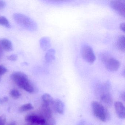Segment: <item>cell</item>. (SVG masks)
I'll use <instances>...</instances> for the list:
<instances>
[{
  "label": "cell",
  "instance_id": "cell-1",
  "mask_svg": "<svg viewBox=\"0 0 125 125\" xmlns=\"http://www.w3.org/2000/svg\"><path fill=\"white\" fill-rule=\"evenodd\" d=\"M11 80L20 88L29 93L35 92V89L27 74L20 72H16L11 74Z\"/></svg>",
  "mask_w": 125,
  "mask_h": 125
},
{
  "label": "cell",
  "instance_id": "cell-2",
  "mask_svg": "<svg viewBox=\"0 0 125 125\" xmlns=\"http://www.w3.org/2000/svg\"><path fill=\"white\" fill-rule=\"evenodd\" d=\"M16 22L21 27L29 31L33 32L37 30V23L29 17L19 13H15L13 15Z\"/></svg>",
  "mask_w": 125,
  "mask_h": 125
},
{
  "label": "cell",
  "instance_id": "cell-3",
  "mask_svg": "<svg viewBox=\"0 0 125 125\" xmlns=\"http://www.w3.org/2000/svg\"><path fill=\"white\" fill-rule=\"evenodd\" d=\"M91 106L94 115L98 119L105 122L109 118V112L102 104L97 102L93 101Z\"/></svg>",
  "mask_w": 125,
  "mask_h": 125
},
{
  "label": "cell",
  "instance_id": "cell-4",
  "mask_svg": "<svg viewBox=\"0 0 125 125\" xmlns=\"http://www.w3.org/2000/svg\"><path fill=\"white\" fill-rule=\"evenodd\" d=\"M110 84L109 82H106L101 86V100L106 104L110 105L112 103V98L110 94Z\"/></svg>",
  "mask_w": 125,
  "mask_h": 125
},
{
  "label": "cell",
  "instance_id": "cell-5",
  "mask_svg": "<svg viewBox=\"0 0 125 125\" xmlns=\"http://www.w3.org/2000/svg\"><path fill=\"white\" fill-rule=\"evenodd\" d=\"M81 55L83 59L89 63H93L95 60V56L93 49L88 45H84L82 47Z\"/></svg>",
  "mask_w": 125,
  "mask_h": 125
},
{
  "label": "cell",
  "instance_id": "cell-6",
  "mask_svg": "<svg viewBox=\"0 0 125 125\" xmlns=\"http://www.w3.org/2000/svg\"><path fill=\"white\" fill-rule=\"evenodd\" d=\"M111 8L120 16L125 17V0H112L110 2Z\"/></svg>",
  "mask_w": 125,
  "mask_h": 125
},
{
  "label": "cell",
  "instance_id": "cell-7",
  "mask_svg": "<svg viewBox=\"0 0 125 125\" xmlns=\"http://www.w3.org/2000/svg\"><path fill=\"white\" fill-rule=\"evenodd\" d=\"M25 120L27 122L36 125H44L46 120L42 115L36 114H30L25 117Z\"/></svg>",
  "mask_w": 125,
  "mask_h": 125
},
{
  "label": "cell",
  "instance_id": "cell-8",
  "mask_svg": "<svg viewBox=\"0 0 125 125\" xmlns=\"http://www.w3.org/2000/svg\"><path fill=\"white\" fill-rule=\"evenodd\" d=\"M105 65L108 71L114 72L118 70L120 66V63L117 60L112 57L105 63Z\"/></svg>",
  "mask_w": 125,
  "mask_h": 125
},
{
  "label": "cell",
  "instance_id": "cell-9",
  "mask_svg": "<svg viewBox=\"0 0 125 125\" xmlns=\"http://www.w3.org/2000/svg\"><path fill=\"white\" fill-rule=\"evenodd\" d=\"M115 112L118 117L124 119L125 117V108L122 102L117 101L114 104Z\"/></svg>",
  "mask_w": 125,
  "mask_h": 125
},
{
  "label": "cell",
  "instance_id": "cell-10",
  "mask_svg": "<svg viewBox=\"0 0 125 125\" xmlns=\"http://www.w3.org/2000/svg\"><path fill=\"white\" fill-rule=\"evenodd\" d=\"M0 48L2 50L10 52L13 49V44L10 41L6 38L0 39Z\"/></svg>",
  "mask_w": 125,
  "mask_h": 125
},
{
  "label": "cell",
  "instance_id": "cell-11",
  "mask_svg": "<svg viewBox=\"0 0 125 125\" xmlns=\"http://www.w3.org/2000/svg\"><path fill=\"white\" fill-rule=\"evenodd\" d=\"M52 106L54 110L58 113L60 114H63L65 110V104L60 99L54 100Z\"/></svg>",
  "mask_w": 125,
  "mask_h": 125
},
{
  "label": "cell",
  "instance_id": "cell-12",
  "mask_svg": "<svg viewBox=\"0 0 125 125\" xmlns=\"http://www.w3.org/2000/svg\"><path fill=\"white\" fill-rule=\"evenodd\" d=\"M40 46L43 50H47L51 46V41L48 37H44L41 39L40 41Z\"/></svg>",
  "mask_w": 125,
  "mask_h": 125
},
{
  "label": "cell",
  "instance_id": "cell-13",
  "mask_svg": "<svg viewBox=\"0 0 125 125\" xmlns=\"http://www.w3.org/2000/svg\"><path fill=\"white\" fill-rule=\"evenodd\" d=\"M116 46L118 49L121 52H125V36L120 35L118 38Z\"/></svg>",
  "mask_w": 125,
  "mask_h": 125
},
{
  "label": "cell",
  "instance_id": "cell-14",
  "mask_svg": "<svg viewBox=\"0 0 125 125\" xmlns=\"http://www.w3.org/2000/svg\"><path fill=\"white\" fill-rule=\"evenodd\" d=\"M55 50L54 49H50L48 50L45 55V59L47 62H52L55 59Z\"/></svg>",
  "mask_w": 125,
  "mask_h": 125
},
{
  "label": "cell",
  "instance_id": "cell-15",
  "mask_svg": "<svg viewBox=\"0 0 125 125\" xmlns=\"http://www.w3.org/2000/svg\"><path fill=\"white\" fill-rule=\"evenodd\" d=\"M42 99L43 101V104L50 106L52 105L54 101L51 95L47 93L44 94L42 96Z\"/></svg>",
  "mask_w": 125,
  "mask_h": 125
},
{
  "label": "cell",
  "instance_id": "cell-16",
  "mask_svg": "<svg viewBox=\"0 0 125 125\" xmlns=\"http://www.w3.org/2000/svg\"><path fill=\"white\" fill-rule=\"evenodd\" d=\"M99 57L101 61L105 63L112 58L110 54L107 52H104L101 53L99 55Z\"/></svg>",
  "mask_w": 125,
  "mask_h": 125
},
{
  "label": "cell",
  "instance_id": "cell-17",
  "mask_svg": "<svg viewBox=\"0 0 125 125\" xmlns=\"http://www.w3.org/2000/svg\"><path fill=\"white\" fill-rule=\"evenodd\" d=\"M0 25L4 26L8 28H10L11 27L8 19L3 16H0Z\"/></svg>",
  "mask_w": 125,
  "mask_h": 125
},
{
  "label": "cell",
  "instance_id": "cell-18",
  "mask_svg": "<svg viewBox=\"0 0 125 125\" xmlns=\"http://www.w3.org/2000/svg\"><path fill=\"white\" fill-rule=\"evenodd\" d=\"M33 108V106L32 105V104L30 103L23 104L19 108V111L21 112H26L28 110H31Z\"/></svg>",
  "mask_w": 125,
  "mask_h": 125
},
{
  "label": "cell",
  "instance_id": "cell-19",
  "mask_svg": "<svg viewBox=\"0 0 125 125\" xmlns=\"http://www.w3.org/2000/svg\"><path fill=\"white\" fill-rule=\"evenodd\" d=\"M10 94L11 96L16 98H18L20 97L21 94L19 91L16 89H13L10 92Z\"/></svg>",
  "mask_w": 125,
  "mask_h": 125
},
{
  "label": "cell",
  "instance_id": "cell-20",
  "mask_svg": "<svg viewBox=\"0 0 125 125\" xmlns=\"http://www.w3.org/2000/svg\"><path fill=\"white\" fill-rule=\"evenodd\" d=\"M45 119H46V121L44 125H56L55 120L52 117L50 118Z\"/></svg>",
  "mask_w": 125,
  "mask_h": 125
},
{
  "label": "cell",
  "instance_id": "cell-21",
  "mask_svg": "<svg viewBox=\"0 0 125 125\" xmlns=\"http://www.w3.org/2000/svg\"><path fill=\"white\" fill-rule=\"evenodd\" d=\"M8 70L7 68L2 65H0V80L3 75L8 72Z\"/></svg>",
  "mask_w": 125,
  "mask_h": 125
},
{
  "label": "cell",
  "instance_id": "cell-22",
  "mask_svg": "<svg viewBox=\"0 0 125 125\" xmlns=\"http://www.w3.org/2000/svg\"><path fill=\"white\" fill-rule=\"evenodd\" d=\"M7 58L10 61H16L18 59V56H17V55L13 54L9 55L7 57Z\"/></svg>",
  "mask_w": 125,
  "mask_h": 125
},
{
  "label": "cell",
  "instance_id": "cell-23",
  "mask_svg": "<svg viewBox=\"0 0 125 125\" xmlns=\"http://www.w3.org/2000/svg\"><path fill=\"white\" fill-rule=\"evenodd\" d=\"M6 121V116L3 115L0 116V125H5Z\"/></svg>",
  "mask_w": 125,
  "mask_h": 125
},
{
  "label": "cell",
  "instance_id": "cell-24",
  "mask_svg": "<svg viewBox=\"0 0 125 125\" xmlns=\"http://www.w3.org/2000/svg\"><path fill=\"white\" fill-rule=\"evenodd\" d=\"M8 101V96H5L2 98H0V103L3 104L6 102Z\"/></svg>",
  "mask_w": 125,
  "mask_h": 125
},
{
  "label": "cell",
  "instance_id": "cell-25",
  "mask_svg": "<svg viewBox=\"0 0 125 125\" xmlns=\"http://www.w3.org/2000/svg\"><path fill=\"white\" fill-rule=\"evenodd\" d=\"M6 5V3L5 1L0 0V9L4 8Z\"/></svg>",
  "mask_w": 125,
  "mask_h": 125
},
{
  "label": "cell",
  "instance_id": "cell-26",
  "mask_svg": "<svg viewBox=\"0 0 125 125\" xmlns=\"http://www.w3.org/2000/svg\"><path fill=\"white\" fill-rule=\"evenodd\" d=\"M120 29L122 31L125 32V23L123 22L120 24Z\"/></svg>",
  "mask_w": 125,
  "mask_h": 125
},
{
  "label": "cell",
  "instance_id": "cell-27",
  "mask_svg": "<svg viewBox=\"0 0 125 125\" xmlns=\"http://www.w3.org/2000/svg\"><path fill=\"white\" fill-rule=\"evenodd\" d=\"M125 92H124L121 94V98L122 99H123L124 100L125 99Z\"/></svg>",
  "mask_w": 125,
  "mask_h": 125
},
{
  "label": "cell",
  "instance_id": "cell-28",
  "mask_svg": "<svg viewBox=\"0 0 125 125\" xmlns=\"http://www.w3.org/2000/svg\"><path fill=\"white\" fill-rule=\"evenodd\" d=\"M14 125V124H11V125Z\"/></svg>",
  "mask_w": 125,
  "mask_h": 125
}]
</instances>
